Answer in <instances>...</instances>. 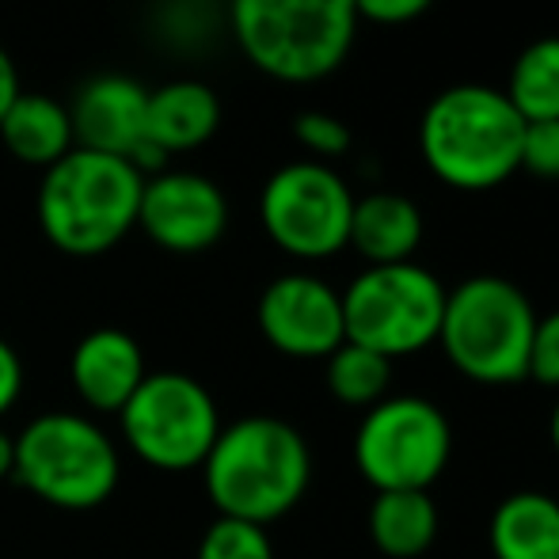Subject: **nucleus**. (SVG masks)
<instances>
[{"label":"nucleus","mask_w":559,"mask_h":559,"mask_svg":"<svg viewBox=\"0 0 559 559\" xmlns=\"http://www.w3.org/2000/svg\"><path fill=\"white\" fill-rule=\"evenodd\" d=\"M525 122L507 92L491 84H453L430 99L419 148L435 179L453 191H495L522 168Z\"/></svg>","instance_id":"3"},{"label":"nucleus","mask_w":559,"mask_h":559,"mask_svg":"<svg viewBox=\"0 0 559 559\" xmlns=\"http://www.w3.org/2000/svg\"><path fill=\"white\" fill-rule=\"evenodd\" d=\"M294 138L324 164L350 148V126L328 111H305V115H297V122H294Z\"/></svg>","instance_id":"23"},{"label":"nucleus","mask_w":559,"mask_h":559,"mask_svg":"<svg viewBox=\"0 0 559 559\" xmlns=\"http://www.w3.org/2000/svg\"><path fill=\"white\" fill-rule=\"evenodd\" d=\"M369 540L389 559H419L435 548L442 514L430 491H377L366 518Z\"/></svg>","instance_id":"19"},{"label":"nucleus","mask_w":559,"mask_h":559,"mask_svg":"<svg viewBox=\"0 0 559 559\" xmlns=\"http://www.w3.org/2000/svg\"><path fill=\"white\" fill-rule=\"evenodd\" d=\"M338 297L346 343L384 354L389 361L427 350L442 332L445 286L419 263L366 266Z\"/></svg>","instance_id":"8"},{"label":"nucleus","mask_w":559,"mask_h":559,"mask_svg":"<svg viewBox=\"0 0 559 559\" xmlns=\"http://www.w3.org/2000/svg\"><path fill=\"white\" fill-rule=\"evenodd\" d=\"M141 343L122 328H96L69 354V381L81 404L99 415H118L145 381Z\"/></svg>","instance_id":"14"},{"label":"nucleus","mask_w":559,"mask_h":559,"mask_svg":"<svg viewBox=\"0 0 559 559\" xmlns=\"http://www.w3.org/2000/svg\"><path fill=\"white\" fill-rule=\"evenodd\" d=\"M522 168L537 179H559V118L525 122Z\"/></svg>","instance_id":"24"},{"label":"nucleus","mask_w":559,"mask_h":559,"mask_svg":"<svg viewBox=\"0 0 559 559\" xmlns=\"http://www.w3.org/2000/svg\"><path fill=\"white\" fill-rule=\"evenodd\" d=\"M199 472L217 518H240L266 530L309 495L312 449L294 423L248 415L222 427Z\"/></svg>","instance_id":"1"},{"label":"nucleus","mask_w":559,"mask_h":559,"mask_svg":"<svg viewBox=\"0 0 559 559\" xmlns=\"http://www.w3.org/2000/svg\"><path fill=\"white\" fill-rule=\"evenodd\" d=\"M12 479V435L0 430V484Z\"/></svg>","instance_id":"29"},{"label":"nucleus","mask_w":559,"mask_h":559,"mask_svg":"<svg viewBox=\"0 0 559 559\" xmlns=\"http://www.w3.org/2000/svg\"><path fill=\"white\" fill-rule=\"evenodd\" d=\"M507 99L522 122H548L559 118V38H537L518 53L507 81Z\"/></svg>","instance_id":"20"},{"label":"nucleus","mask_w":559,"mask_h":559,"mask_svg":"<svg viewBox=\"0 0 559 559\" xmlns=\"http://www.w3.org/2000/svg\"><path fill=\"white\" fill-rule=\"evenodd\" d=\"M240 53L282 84L332 76L358 35L354 0H228Z\"/></svg>","instance_id":"4"},{"label":"nucleus","mask_w":559,"mask_h":559,"mask_svg":"<svg viewBox=\"0 0 559 559\" xmlns=\"http://www.w3.org/2000/svg\"><path fill=\"white\" fill-rule=\"evenodd\" d=\"M138 228L171 255H202L228 228L225 191L202 171L164 168L141 187Z\"/></svg>","instance_id":"11"},{"label":"nucleus","mask_w":559,"mask_h":559,"mask_svg":"<svg viewBox=\"0 0 559 559\" xmlns=\"http://www.w3.org/2000/svg\"><path fill=\"white\" fill-rule=\"evenodd\" d=\"M0 141L20 164L43 171L58 164L69 148H76L69 107L46 92H20L15 96V104L0 118Z\"/></svg>","instance_id":"18"},{"label":"nucleus","mask_w":559,"mask_h":559,"mask_svg":"<svg viewBox=\"0 0 559 559\" xmlns=\"http://www.w3.org/2000/svg\"><path fill=\"white\" fill-rule=\"evenodd\" d=\"M145 176L122 156L69 148L43 171L35 214L43 236L73 259H96L138 228Z\"/></svg>","instance_id":"2"},{"label":"nucleus","mask_w":559,"mask_h":559,"mask_svg":"<svg viewBox=\"0 0 559 559\" xmlns=\"http://www.w3.org/2000/svg\"><path fill=\"white\" fill-rule=\"evenodd\" d=\"M324 381L328 392L343 407H358L369 412L373 404H381L392 389V361L377 350H366L358 343H343L335 354H328Z\"/></svg>","instance_id":"21"},{"label":"nucleus","mask_w":559,"mask_h":559,"mask_svg":"<svg viewBox=\"0 0 559 559\" xmlns=\"http://www.w3.org/2000/svg\"><path fill=\"white\" fill-rule=\"evenodd\" d=\"M430 4H435V0H354V8H358V20L384 23V27L419 20Z\"/></svg>","instance_id":"26"},{"label":"nucleus","mask_w":559,"mask_h":559,"mask_svg":"<svg viewBox=\"0 0 559 559\" xmlns=\"http://www.w3.org/2000/svg\"><path fill=\"white\" fill-rule=\"evenodd\" d=\"M23 396V358L15 354V346L0 335V419L20 404Z\"/></svg>","instance_id":"27"},{"label":"nucleus","mask_w":559,"mask_h":559,"mask_svg":"<svg viewBox=\"0 0 559 559\" xmlns=\"http://www.w3.org/2000/svg\"><path fill=\"white\" fill-rule=\"evenodd\" d=\"M491 559H559V499L548 491H514L487 522Z\"/></svg>","instance_id":"17"},{"label":"nucleus","mask_w":559,"mask_h":559,"mask_svg":"<svg viewBox=\"0 0 559 559\" xmlns=\"http://www.w3.org/2000/svg\"><path fill=\"white\" fill-rule=\"evenodd\" d=\"M548 438H552V449L559 453V400H556V407H552V419H548Z\"/></svg>","instance_id":"30"},{"label":"nucleus","mask_w":559,"mask_h":559,"mask_svg":"<svg viewBox=\"0 0 559 559\" xmlns=\"http://www.w3.org/2000/svg\"><path fill=\"white\" fill-rule=\"evenodd\" d=\"M354 194L343 176L320 160L282 164L259 194V222L274 248L317 263L332 259L350 240Z\"/></svg>","instance_id":"10"},{"label":"nucleus","mask_w":559,"mask_h":559,"mask_svg":"<svg viewBox=\"0 0 559 559\" xmlns=\"http://www.w3.org/2000/svg\"><path fill=\"white\" fill-rule=\"evenodd\" d=\"M525 377L545 389H559V309L537 320L530 343V369Z\"/></svg>","instance_id":"25"},{"label":"nucleus","mask_w":559,"mask_h":559,"mask_svg":"<svg viewBox=\"0 0 559 559\" xmlns=\"http://www.w3.org/2000/svg\"><path fill=\"white\" fill-rule=\"evenodd\" d=\"M533 328L537 312L514 282L499 274H476L445 294L438 343L456 373L499 389L525 381Z\"/></svg>","instance_id":"6"},{"label":"nucleus","mask_w":559,"mask_h":559,"mask_svg":"<svg viewBox=\"0 0 559 559\" xmlns=\"http://www.w3.org/2000/svg\"><path fill=\"white\" fill-rule=\"evenodd\" d=\"M118 423L130 453L156 472L202 468L225 427L206 384L179 369L145 373L138 392L118 412Z\"/></svg>","instance_id":"7"},{"label":"nucleus","mask_w":559,"mask_h":559,"mask_svg":"<svg viewBox=\"0 0 559 559\" xmlns=\"http://www.w3.org/2000/svg\"><path fill=\"white\" fill-rule=\"evenodd\" d=\"M20 69H15L12 53L0 46V118L8 115V107L15 104V96H20Z\"/></svg>","instance_id":"28"},{"label":"nucleus","mask_w":559,"mask_h":559,"mask_svg":"<svg viewBox=\"0 0 559 559\" xmlns=\"http://www.w3.org/2000/svg\"><path fill=\"white\" fill-rule=\"evenodd\" d=\"M259 332L286 358H328L346 343L343 297L317 274H278L259 294Z\"/></svg>","instance_id":"12"},{"label":"nucleus","mask_w":559,"mask_h":559,"mask_svg":"<svg viewBox=\"0 0 559 559\" xmlns=\"http://www.w3.org/2000/svg\"><path fill=\"white\" fill-rule=\"evenodd\" d=\"M194 559H274L271 533L240 518H214L202 533Z\"/></svg>","instance_id":"22"},{"label":"nucleus","mask_w":559,"mask_h":559,"mask_svg":"<svg viewBox=\"0 0 559 559\" xmlns=\"http://www.w3.org/2000/svg\"><path fill=\"white\" fill-rule=\"evenodd\" d=\"M12 476L58 510H96L118 491L122 453L96 419L46 412L12 438Z\"/></svg>","instance_id":"5"},{"label":"nucleus","mask_w":559,"mask_h":559,"mask_svg":"<svg viewBox=\"0 0 559 559\" xmlns=\"http://www.w3.org/2000/svg\"><path fill=\"white\" fill-rule=\"evenodd\" d=\"M145 111L148 88L126 73H99L76 88L69 104L76 148L122 156L130 160L133 148L145 145Z\"/></svg>","instance_id":"13"},{"label":"nucleus","mask_w":559,"mask_h":559,"mask_svg":"<svg viewBox=\"0 0 559 559\" xmlns=\"http://www.w3.org/2000/svg\"><path fill=\"white\" fill-rule=\"evenodd\" d=\"M423 243V214L407 194L373 191L366 199H354L350 214V240L369 266L412 263L415 248Z\"/></svg>","instance_id":"16"},{"label":"nucleus","mask_w":559,"mask_h":559,"mask_svg":"<svg viewBox=\"0 0 559 559\" xmlns=\"http://www.w3.org/2000/svg\"><path fill=\"white\" fill-rule=\"evenodd\" d=\"M217 126H222V99L210 84L179 76L160 88H148L145 141L164 156L194 153L214 138Z\"/></svg>","instance_id":"15"},{"label":"nucleus","mask_w":559,"mask_h":559,"mask_svg":"<svg viewBox=\"0 0 559 559\" xmlns=\"http://www.w3.org/2000/svg\"><path fill=\"white\" fill-rule=\"evenodd\" d=\"M449 456L453 427L427 396H384L354 435V464L373 491H430Z\"/></svg>","instance_id":"9"}]
</instances>
